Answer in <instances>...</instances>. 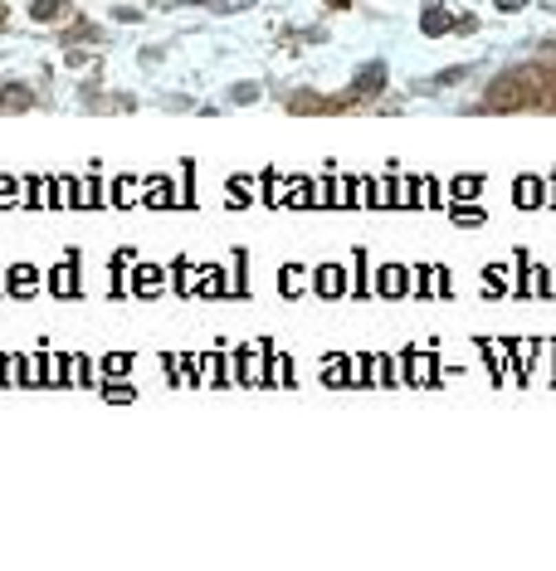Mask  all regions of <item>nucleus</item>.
Instances as JSON below:
<instances>
[{
	"label": "nucleus",
	"instance_id": "f257e3e1",
	"mask_svg": "<svg viewBox=\"0 0 556 571\" xmlns=\"http://www.w3.org/2000/svg\"><path fill=\"white\" fill-rule=\"evenodd\" d=\"M483 191V176H454V195L459 200H469V195H478Z\"/></svg>",
	"mask_w": 556,
	"mask_h": 571
},
{
	"label": "nucleus",
	"instance_id": "39448f33",
	"mask_svg": "<svg viewBox=\"0 0 556 571\" xmlns=\"http://www.w3.org/2000/svg\"><path fill=\"white\" fill-rule=\"evenodd\" d=\"M537 186H542V181H537V176H527V181H522V191H517V200H522V205H537Z\"/></svg>",
	"mask_w": 556,
	"mask_h": 571
},
{
	"label": "nucleus",
	"instance_id": "423d86ee",
	"mask_svg": "<svg viewBox=\"0 0 556 571\" xmlns=\"http://www.w3.org/2000/svg\"><path fill=\"white\" fill-rule=\"evenodd\" d=\"M132 367V356H107V371H113V376H122Z\"/></svg>",
	"mask_w": 556,
	"mask_h": 571
},
{
	"label": "nucleus",
	"instance_id": "f03ea898",
	"mask_svg": "<svg viewBox=\"0 0 556 571\" xmlns=\"http://www.w3.org/2000/svg\"><path fill=\"white\" fill-rule=\"evenodd\" d=\"M171 181H147V205H171Z\"/></svg>",
	"mask_w": 556,
	"mask_h": 571
},
{
	"label": "nucleus",
	"instance_id": "7ed1b4c3",
	"mask_svg": "<svg viewBox=\"0 0 556 571\" xmlns=\"http://www.w3.org/2000/svg\"><path fill=\"white\" fill-rule=\"evenodd\" d=\"M20 181H10V176H0V205H15L20 200V191H15Z\"/></svg>",
	"mask_w": 556,
	"mask_h": 571
},
{
	"label": "nucleus",
	"instance_id": "20e7f679",
	"mask_svg": "<svg viewBox=\"0 0 556 571\" xmlns=\"http://www.w3.org/2000/svg\"><path fill=\"white\" fill-rule=\"evenodd\" d=\"M381 288H385V293H400V288H405L400 269H385V274H381Z\"/></svg>",
	"mask_w": 556,
	"mask_h": 571
}]
</instances>
